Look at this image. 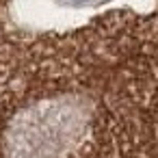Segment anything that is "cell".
I'll list each match as a JSON object with an SVG mask.
<instances>
[{"label": "cell", "instance_id": "6da1fadb", "mask_svg": "<svg viewBox=\"0 0 158 158\" xmlns=\"http://www.w3.org/2000/svg\"><path fill=\"white\" fill-rule=\"evenodd\" d=\"M82 126V106L72 98L41 102L11 126L7 158H63L78 141Z\"/></svg>", "mask_w": 158, "mask_h": 158}, {"label": "cell", "instance_id": "7a4b0ae2", "mask_svg": "<svg viewBox=\"0 0 158 158\" xmlns=\"http://www.w3.org/2000/svg\"><path fill=\"white\" fill-rule=\"evenodd\" d=\"M104 2H110V0H54V5L59 7H67L72 11H82V9H95Z\"/></svg>", "mask_w": 158, "mask_h": 158}]
</instances>
